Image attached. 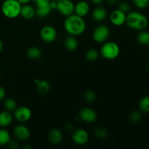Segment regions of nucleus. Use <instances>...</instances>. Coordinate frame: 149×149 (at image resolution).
I'll use <instances>...</instances> for the list:
<instances>
[{"label": "nucleus", "instance_id": "obj_1", "mask_svg": "<svg viewBox=\"0 0 149 149\" xmlns=\"http://www.w3.org/2000/svg\"><path fill=\"white\" fill-rule=\"evenodd\" d=\"M64 28L68 34L79 36L82 34L86 29V23L82 17L72 14L67 16L64 21Z\"/></svg>", "mask_w": 149, "mask_h": 149}, {"label": "nucleus", "instance_id": "obj_2", "mask_svg": "<svg viewBox=\"0 0 149 149\" xmlns=\"http://www.w3.org/2000/svg\"><path fill=\"white\" fill-rule=\"evenodd\" d=\"M128 27L133 30H145L148 26V20L146 16L138 11L129 12L126 16V22Z\"/></svg>", "mask_w": 149, "mask_h": 149}, {"label": "nucleus", "instance_id": "obj_3", "mask_svg": "<svg viewBox=\"0 0 149 149\" xmlns=\"http://www.w3.org/2000/svg\"><path fill=\"white\" fill-rule=\"evenodd\" d=\"M21 6L17 0H5L1 5V12L8 18H15L20 15Z\"/></svg>", "mask_w": 149, "mask_h": 149}, {"label": "nucleus", "instance_id": "obj_4", "mask_svg": "<svg viewBox=\"0 0 149 149\" xmlns=\"http://www.w3.org/2000/svg\"><path fill=\"white\" fill-rule=\"evenodd\" d=\"M120 53V47L113 42L103 44L100 48V55L107 60H113L117 58Z\"/></svg>", "mask_w": 149, "mask_h": 149}, {"label": "nucleus", "instance_id": "obj_5", "mask_svg": "<svg viewBox=\"0 0 149 149\" xmlns=\"http://www.w3.org/2000/svg\"><path fill=\"white\" fill-rule=\"evenodd\" d=\"M110 36V29L106 25H100L93 31V39L97 43L106 42Z\"/></svg>", "mask_w": 149, "mask_h": 149}, {"label": "nucleus", "instance_id": "obj_6", "mask_svg": "<svg viewBox=\"0 0 149 149\" xmlns=\"http://www.w3.org/2000/svg\"><path fill=\"white\" fill-rule=\"evenodd\" d=\"M74 4L71 0H58L56 10L62 15H71L74 13Z\"/></svg>", "mask_w": 149, "mask_h": 149}, {"label": "nucleus", "instance_id": "obj_7", "mask_svg": "<svg viewBox=\"0 0 149 149\" xmlns=\"http://www.w3.org/2000/svg\"><path fill=\"white\" fill-rule=\"evenodd\" d=\"M58 33L57 31L53 26H45L42 27L40 31V36L42 40L47 43L53 42L56 39Z\"/></svg>", "mask_w": 149, "mask_h": 149}, {"label": "nucleus", "instance_id": "obj_8", "mask_svg": "<svg viewBox=\"0 0 149 149\" xmlns=\"http://www.w3.org/2000/svg\"><path fill=\"white\" fill-rule=\"evenodd\" d=\"M32 116L31 110L26 106H21L15 110L14 116L18 122H26L30 120Z\"/></svg>", "mask_w": 149, "mask_h": 149}, {"label": "nucleus", "instance_id": "obj_9", "mask_svg": "<svg viewBox=\"0 0 149 149\" xmlns=\"http://www.w3.org/2000/svg\"><path fill=\"white\" fill-rule=\"evenodd\" d=\"M72 140L76 144L79 146L84 145L89 140V135L84 129H77L72 134Z\"/></svg>", "mask_w": 149, "mask_h": 149}, {"label": "nucleus", "instance_id": "obj_10", "mask_svg": "<svg viewBox=\"0 0 149 149\" xmlns=\"http://www.w3.org/2000/svg\"><path fill=\"white\" fill-rule=\"evenodd\" d=\"M97 113L90 108H84L79 112V118L86 123H93L97 119Z\"/></svg>", "mask_w": 149, "mask_h": 149}, {"label": "nucleus", "instance_id": "obj_11", "mask_svg": "<svg viewBox=\"0 0 149 149\" xmlns=\"http://www.w3.org/2000/svg\"><path fill=\"white\" fill-rule=\"evenodd\" d=\"M126 13L119 10H115L111 13L110 20L113 25L116 26H121L126 22Z\"/></svg>", "mask_w": 149, "mask_h": 149}, {"label": "nucleus", "instance_id": "obj_12", "mask_svg": "<svg viewBox=\"0 0 149 149\" xmlns=\"http://www.w3.org/2000/svg\"><path fill=\"white\" fill-rule=\"evenodd\" d=\"M14 135L17 138V139L20 141H26L30 137L31 132L27 127L20 125L15 127Z\"/></svg>", "mask_w": 149, "mask_h": 149}, {"label": "nucleus", "instance_id": "obj_13", "mask_svg": "<svg viewBox=\"0 0 149 149\" xmlns=\"http://www.w3.org/2000/svg\"><path fill=\"white\" fill-rule=\"evenodd\" d=\"M90 9V4L85 0H81L78 1L74 6V13L77 15L84 17L88 14Z\"/></svg>", "mask_w": 149, "mask_h": 149}, {"label": "nucleus", "instance_id": "obj_14", "mask_svg": "<svg viewBox=\"0 0 149 149\" xmlns=\"http://www.w3.org/2000/svg\"><path fill=\"white\" fill-rule=\"evenodd\" d=\"M35 15H36V10L31 5L26 4L21 6L20 15H21L23 18L26 19V20H31L34 17Z\"/></svg>", "mask_w": 149, "mask_h": 149}, {"label": "nucleus", "instance_id": "obj_15", "mask_svg": "<svg viewBox=\"0 0 149 149\" xmlns=\"http://www.w3.org/2000/svg\"><path fill=\"white\" fill-rule=\"evenodd\" d=\"M63 139V134L60 130L53 129L48 134V141L52 145H58Z\"/></svg>", "mask_w": 149, "mask_h": 149}, {"label": "nucleus", "instance_id": "obj_16", "mask_svg": "<svg viewBox=\"0 0 149 149\" xmlns=\"http://www.w3.org/2000/svg\"><path fill=\"white\" fill-rule=\"evenodd\" d=\"M93 18L96 22H102L106 18L107 12L106 9L102 6H97L93 11Z\"/></svg>", "mask_w": 149, "mask_h": 149}, {"label": "nucleus", "instance_id": "obj_17", "mask_svg": "<svg viewBox=\"0 0 149 149\" xmlns=\"http://www.w3.org/2000/svg\"><path fill=\"white\" fill-rule=\"evenodd\" d=\"M13 122V115L10 111H4L0 112V127H6L9 126Z\"/></svg>", "mask_w": 149, "mask_h": 149}, {"label": "nucleus", "instance_id": "obj_18", "mask_svg": "<svg viewBox=\"0 0 149 149\" xmlns=\"http://www.w3.org/2000/svg\"><path fill=\"white\" fill-rule=\"evenodd\" d=\"M35 83L36 84V90L41 95L47 94L50 89L49 82L45 79H36L35 80Z\"/></svg>", "mask_w": 149, "mask_h": 149}, {"label": "nucleus", "instance_id": "obj_19", "mask_svg": "<svg viewBox=\"0 0 149 149\" xmlns=\"http://www.w3.org/2000/svg\"><path fill=\"white\" fill-rule=\"evenodd\" d=\"M65 47L68 50L74 51L77 49L78 47V41L75 38V36L70 35L69 36H67L65 39Z\"/></svg>", "mask_w": 149, "mask_h": 149}, {"label": "nucleus", "instance_id": "obj_20", "mask_svg": "<svg viewBox=\"0 0 149 149\" xmlns=\"http://www.w3.org/2000/svg\"><path fill=\"white\" fill-rule=\"evenodd\" d=\"M137 40L144 46L149 45V32L145 30L140 31V33L137 36Z\"/></svg>", "mask_w": 149, "mask_h": 149}, {"label": "nucleus", "instance_id": "obj_21", "mask_svg": "<svg viewBox=\"0 0 149 149\" xmlns=\"http://www.w3.org/2000/svg\"><path fill=\"white\" fill-rule=\"evenodd\" d=\"M27 55L31 59H39L42 55V52L39 48L36 47H31L27 49Z\"/></svg>", "mask_w": 149, "mask_h": 149}, {"label": "nucleus", "instance_id": "obj_22", "mask_svg": "<svg viewBox=\"0 0 149 149\" xmlns=\"http://www.w3.org/2000/svg\"><path fill=\"white\" fill-rule=\"evenodd\" d=\"M35 10H36V15L39 16V17H45L49 15V14L52 11V8H51L50 5H49L47 7H36Z\"/></svg>", "mask_w": 149, "mask_h": 149}, {"label": "nucleus", "instance_id": "obj_23", "mask_svg": "<svg viewBox=\"0 0 149 149\" xmlns=\"http://www.w3.org/2000/svg\"><path fill=\"white\" fill-rule=\"evenodd\" d=\"M10 140V133L6 130L0 129V146L7 145Z\"/></svg>", "mask_w": 149, "mask_h": 149}, {"label": "nucleus", "instance_id": "obj_24", "mask_svg": "<svg viewBox=\"0 0 149 149\" xmlns=\"http://www.w3.org/2000/svg\"><path fill=\"white\" fill-rule=\"evenodd\" d=\"M139 108L144 113L149 112V96L146 95L143 97L139 101Z\"/></svg>", "mask_w": 149, "mask_h": 149}, {"label": "nucleus", "instance_id": "obj_25", "mask_svg": "<svg viewBox=\"0 0 149 149\" xmlns=\"http://www.w3.org/2000/svg\"><path fill=\"white\" fill-rule=\"evenodd\" d=\"M4 106L8 111H13L17 109V103L13 98H7L4 102Z\"/></svg>", "mask_w": 149, "mask_h": 149}, {"label": "nucleus", "instance_id": "obj_26", "mask_svg": "<svg viewBox=\"0 0 149 149\" xmlns=\"http://www.w3.org/2000/svg\"><path fill=\"white\" fill-rule=\"evenodd\" d=\"M95 135L100 139H103L108 136V131L104 127L98 126L94 130Z\"/></svg>", "mask_w": 149, "mask_h": 149}, {"label": "nucleus", "instance_id": "obj_27", "mask_svg": "<svg viewBox=\"0 0 149 149\" xmlns=\"http://www.w3.org/2000/svg\"><path fill=\"white\" fill-rule=\"evenodd\" d=\"M99 57V52L96 49H90L86 52L85 58L90 61H94Z\"/></svg>", "mask_w": 149, "mask_h": 149}, {"label": "nucleus", "instance_id": "obj_28", "mask_svg": "<svg viewBox=\"0 0 149 149\" xmlns=\"http://www.w3.org/2000/svg\"><path fill=\"white\" fill-rule=\"evenodd\" d=\"M129 119L130 120V122H132V123H138L142 119V114L138 111H132L130 114Z\"/></svg>", "mask_w": 149, "mask_h": 149}, {"label": "nucleus", "instance_id": "obj_29", "mask_svg": "<svg viewBox=\"0 0 149 149\" xmlns=\"http://www.w3.org/2000/svg\"><path fill=\"white\" fill-rule=\"evenodd\" d=\"M84 100H85L86 101L91 103H93V102L95 100L96 95L95 93L93 91H92V90H87V91H86L85 93H84Z\"/></svg>", "mask_w": 149, "mask_h": 149}, {"label": "nucleus", "instance_id": "obj_30", "mask_svg": "<svg viewBox=\"0 0 149 149\" xmlns=\"http://www.w3.org/2000/svg\"><path fill=\"white\" fill-rule=\"evenodd\" d=\"M134 5L139 9H145L149 5V0H132Z\"/></svg>", "mask_w": 149, "mask_h": 149}, {"label": "nucleus", "instance_id": "obj_31", "mask_svg": "<svg viewBox=\"0 0 149 149\" xmlns=\"http://www.w3.org/2000/svg\"><path fill=\"white\" fill-rule=\"evenodd\" d=\"M118 10L125 13H128L130 12V6L126 1H121L118 4Z\"/></svg>", "mask_w": 149, "mask_h": 149}, {"label": "nucleus", "instance_id": "obj_32", "mask_svg": "<svg viewBox=\"0 0 149 149\" xmlns=\"http://www.w3.org/2000/svg\"><path fill=\"white\" fill-rule=\"evenodd\" d=\"M7 145L12 149H17L19 148V143L17 141H15V140H13V141L10 140V141L8 143Z\"/></svg>", "mask_w": 149, "mask_h": 149}, {"label": "nucleus", "instance_id": "obj_33", "mask_svg": "<svg viewBox=\"0 0 149 149\" xmlns=\"http://www.w3.org/2000/svg\"><path fill=\"white\" fill-rule=\"evenodd\" d=\"M5 95H6L5 90H4V89L2 87L0 86V100H3V99L4 98V97H5Z\"/></svg>", "mask_w": 149, "mask_h": 149}, {"label": "nucleus", "instance_id": "obj_34", "mask_svg": "<svg viewBox=\"0 0 149 149\" xmlns=\"http://www.w3.org/2000/svg\"><path fill=\"white\" fill-rule=\"evenodd\" d=\"M65 128L66 130L72 131L73 130H74V126H73V125L71 123H67L66 125H65Z\"/></svg>", "mask_w": 149, "mask_h": 149}, {"label": "nucleus", "instance_id": "obj_35", "mask_svg": "<svg viewBox=\"0 0 149 149\" xmlns=\"http://www.w3.org/2000/svg\"><path fill=\"white\" fill-rule=\"evenodd\" d=\"M103 1L104 0H91L92 2L95 5H100L103 2Z\"/></svg>", "mask_w": 149, "mask_h": 149}, {"label": "nucleus", "instance_id": "obj_36", "mask_svg": "<svg viewBox=\"0 0 149 149\" xmlns=\"http://www.w3.org/2000/svg\"><path fill=\"white\" fill-rule=\"evenodd\" d=\"M17 1H19V3H20L21 5H23V4H26L29 3L31 0H17Z\"/></svg>", "mask_w": 149, "mask_h": 149}, {"label": "nucleus", "instance_id": "obj_37", "mask_svg": "<svg viewBox=\"0 0 149 149\" xmlns=\"http://www.w3.org/2000/svg\"><path fill=\"white\" fill-rule=\"evenodd\" d=\"M106 1H107L108 4H111V5H113V4L118 2V0H106Z\"/></svg>", "mask_w": 149, "mask_h": 149}, {"label": "nucleus", "instance_id": "obj_38", "mask_svg": "<svg viewBox=\"0 0 149 149\" xmlns=\"http://www.w3.org/2000/svg\"><path fill=\"white\" fill-rule=\"evenodd\" d=\"M2 49H3V43H2V42H1V39H0V52H1Z\"/></svg>", "mask_w": 149, "mask_h": 149}, {"label": "nucleus", "instance_id": "obj_39", "mask_svg": "<svg viewBox=\"0 0 149 149\" xmlns=\"http://www.w3.org/2000/svg\"><path fill=\"white\" fill-rule=\"evenodd\" d=\"M31 148V147L29 146H26L23 147V148Z\"/></svg>", "mask_w": 149, "mask_h": 149}, {"label": "nucleus", "instance_id": "obj_40", "mask_svg": "<svg viewBox=\"0 0 149 149\" xmlns=\"http://www.w3.org/2000/svg\"><path fill=\"white\" fill-rule=\"evenodd\" d=\"M50 1H58V0H50Z\"/></svg>", "mask_w": 149, "mask_h": 149}, {"label": "nucleus", "instance_id": "obj_41", "mask_svg": "<svg viewBox=\"0 0 149 149\" xmlns=\"http://www.w3.org/2000/svg\"><path fill=\"white\" fill-rule=\"evenodd\" d=\"M0 75H1V69H0Z\"/></svg>", "mask_w": 149, "mask_h": 149}, {"label": "nucleus", "instance_id": "obj_42", "mask_svg": "<svg viewBox=\"0 0 149 149\" xmlns=\"http://www.w3.org/2000/svg\"><path fill=\"white\" fill-rule=\"evenodd\" d=\"M31 1H36V0H31Z\"/></svg>", "mask_w": 149, "mask_h": 149}]
</instances>
